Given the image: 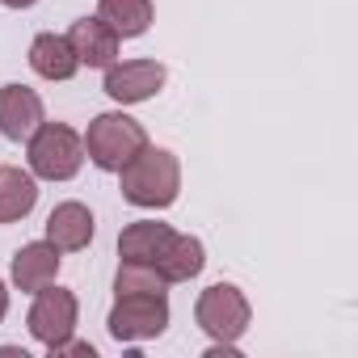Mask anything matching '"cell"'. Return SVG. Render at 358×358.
I'll return each instance as SVG.
<instances>
[{
  "label": "cell",
  "instance_id": "6da1fadb",
  "mask_svg": "<svg viewBox=\"0 0 358 358\" xmlns=\"http://www.w3.org/2000/svg\"><path fill=\"white\" fill-rule=\"evenodd\" d=\"M118 190L131 207H143V211H164L177 203L182 194V164L169 148H152L143 143L122 169H118Z\"/></svg>",
  "mask_w": 358,
  "mask_h": 358
},
{
  "label": "cell",
  "instance_id": "7a4b0ae2",
  "mask_svg": "<svg viewBox=\"0 0 358 358\" xmlns=\"http://www.w3.org/2000/svg\"><path fill=\"white\" fill-rule=\"evenodd\" d=\"M30 143V173L43 182H72L85 164V135H76L68 122H47L26 139Z\"/></svg>",
  "mask_w": 358,
  "mask_h": 358
},
{
  "label": "cell",
  "instance_id": "3957f363",
  "mask_svg": "<svg viewBox=\"0 0 358 358\" xmlns=\"http://www.w3.org/2000/svg\"><path fill=\"white\" fill-rule=\"evenodd\" d=\"M143 143H148L143 122H135V118L122 114V110L97 114V118L89 122V131H85V156H89L101 173H118Z\"/></svg>",
  "mask_w": 358,
  "mask_h": 358
},
{
  "label": "cell",
  "instance_id": "277c9868",
  "mask_svg": "<svg viewBox=\"0 0 358 358\" xmlns=\"http://www.w3.org/2000/svg\"><path fill=\"white\" fill-rule=\"evenodd\" d=\"M194 320L199 329L211 337V341H241L249 333V320H253V308L245 299L241 287L232 282H211L199 303H194Z\"/></svg>",
  "mask_w": 358,
  "mask_h": 358
},
{
  "label": "cell",
  "instance_id": "5b68a950",
  "mask_svg": "<svg viewBox=\"0 0 358 358\" xmlns=\"http://www.w3.org/2000/svg\"><path fill=\"white\" fill-rule=\"evenodd\" d=\"M106 329L122 345L160 337L169 329V295H118L106 316Z\"/></svg>",
  "mask_w": 358,
  "mask_h": 358
},
{
  "label": "cell",
  "instance_id": "8992f818",
  "mask_svg": "<svg viewBox=\"0 0 358 358\" xmlns=\"http://www.w3.org/2000/svg\"><path fill=\"white\" fill-rule=\"evenodd\" d=\"M76 320H80V303L68 287L47 282L43 291H34V303H30V316H26L34 341H43L51 350V345H59L76 333Z\"/></svg>",
  "mask_w": 358,
  "mask_h": 358
},
{
  "label": "cell",
  "instance_id": "52a82bcc",
  "mask_svg": "<svg viewBox=\"0 0 358 358\" xmlns=\"http://www.w3.org/2000/svg\"><path fill=\"white\" fill-rule=\"evenodd\" d=\"M164 80H169V72H164L160 59H127V64L114 59V64L106 68L101 89H106V97L118 101V106H139V101L156 97V93L164 89Z\"/></svg>",
  "mask_w": 358,
  "mask_h": 358
},
{
  "label": "cell",
  "instance_id": "ba28073f",
  "mask_svg": "<svg viewBox=\"0 0 358 358\" xmlns=\"http://www.w3.org/2000/svg\"><path fill=\"white\" fill-rule=\"evenodd\" d=\"M43 97L30 85H0V135L22 143L43 127Z\"/></svg>",
  "mask_w": 358,
  "mask_h": 358
},
{
  "label": "cell",
  "instance_id": "9c48e42d",
  "mask_svg": "<svg viewBox=\"0 0 358 358\" xmlns=\"http://www.w3.org/2000/svg\"><path fill=\"white\" fill-rule=\"evenodd\" d=\"M68 43H72V51H76L80 68H110V64L118 59V47H122V38H118L101 17H80V22H72Z\"/></svg>",
  "mask_w": 358,
  "mask_h": 358
},
{
  "label": "cell",
  "instance_id": "30bf717a",
  "mask_svg": "<svg viewBox=\"0 0 358 358\" xmlns=\"http://www.w3.org/2000/svg\"><path fill=\"white\" fill-rule=\"evenodd\" d=\"M59 262H64V257H59V249H55L51 241H30V245H22V249L13 253V287L26 291V295L43 291L47 282H55Z\"/></svg>",
  "mask_w": 358,
  "mask_h": 358
},
{
  "label": "cell",
  "instance_id": "8fae6325",
  "mask_svg": "<svg viewBox=\"0 0 358 358\" xmlns=\"http://www.w3.org/2000/svg\"><path fill=\"white\" fill-rule=\"evenodd\" d=\"M97 224H93V211L85 203H59L51 215H47V241L59 249V253H80L89 249Z\"/></svg>",
  "mask_w": 358,
  "mask_h": 358
},
{
  "label": "cell",
  "instance_id": "7c38bea8",
  "mask_svg": "<svg viewBox=\"0 0 358 358\" xmlns=\"http://www.w3.org/2000/svg\"><path fill=\"white\" fill-rule=\"evenodd\" d=\"M30 68L43 76V80H72L80 72V59L68 43V34H38L30 43Z\"/></svg>",
  "mask_w": 358,
  "mask_h": 358
},
{
  "label": "cell",
  "instance_id": "4fadbf2b",
  "mask_svg": "<svg viewBox=\"0 0 358 358\" xmlns=\"http://www.w3.org/2000/svg\"><path fill=\"white\" fill-rule=\"evenodd\" d=\"M38 203V182L30 169L0 164V224H17L34 211Z\"/></svg>",
  "mask_w": 358,
  "mask_h": 358
},
{
  "label": "cell",
  "instance_id": "5bb4252c",
  "mask_svg": "<svg viewBox=\"0 0 358 358\" xmlns=\"http://www.w3.org/2000/svg\"><path fill=\"white\" fill-rule=\"evenodd\" d=\"M169 241H173V228H169V224L135 220V224H127L122 236H118V257H122V262H148V266H156L160 253L169 249Z\"/></svg>",
  "mask_w": 358,
  "mask_h": 358
},
{
  "label": "cell",
  "instance_id": "9a60e30c",
  "mask_svg": "<svg viewBox=\"0 0 358 358\" xmlns=\"http://www.w3.org/2000/svg\"><path fill=\"white\" fill-rule=\"evenodd\" d=\"M203 266H207V249H203L199 236H186V232H173L169 249H164L160 262H156V270H160L169 282H190V278L203 274Z\"/></svg>",
  "mask_w": 358,
  "mask_h": 358
},
{
  "label": "cell",
  "instance_id": "2e32d148",
  "mask_svg": "<svg viewBox=\"0 0 358 358\" xmlns=\"http://www.w3.org/2000/svg\"><path fill=\"white\" fill-rule=\"evenodd\" d=\"M97 17L118 38H139L152 30V0H97Z\"/></svg>",
  "mask_w": 358,
  "mask_h": 358
},
{
  "label": "cell",
  "instance_id": "e0dca14e",
  "mask_svg": "<svg viewBox=\"0 0 358 358\" xmlns=\"http://www.w3.org/2000/svg\"><path fill=\"white\" fill-rule=\"evenodd\" d=\"M173 282L148 262H122L114 274V295H164Z\"/></svg>",
  "mask_w": 358,
  "mask_h": 358
},
{
  "label": "cell",
  "instance_id": "ac0fdd59",
  "mask_svg": "<svg viewBox=\"0 0 358 358\" xmlns=\"http://www.w3.org/2000/svg\"><path fill=\"white\" fill-rule=\"evenodd\" d=\"M47 354H51V358H68V354H72V358H97V350H93L89 341H76V337H68V341L51 345Z\"/></svg>",
  "mask_w": 358,
  "mask_h": 358
},
{
  "label": "cell",
  "instance_id": "d6986e66",
  "mask_svg": "<svg viewBox=\"0 0 358 358\" xmlns=\"http://www.w3.org/2000/svg\"><path fill=\"white\" fill-rule=\"evenodd\" d=\"M5 316H9V287L0 282V320H5Z\"/></svg>",
  "mask_w": 358,
  "mask_h": 358
},
{
  "label": "cell",
  "instance_id": "ffe728a7",
  "mask_svg": "<svg viewBox=\"0 0 358 358\" xmlns=\"http://www.w3.org/2000/svg\"><path fill=\"white\" fill-rule=\"evenodd\" d=\"M0 5H9V9H30V5H38V0H0Z\"/></svg>",
  "mask_w": 358,
  "mask_h": 358
}]
</instances>
